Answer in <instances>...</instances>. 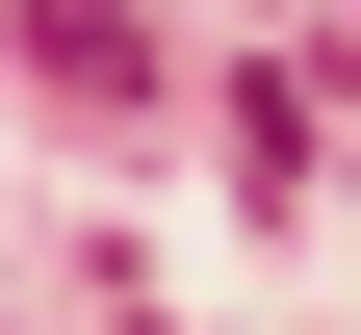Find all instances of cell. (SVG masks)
Returning <instances> with one entry per match:
<instances>
[{"mask_svg": "<svg viewBox=\"0 0 361 335\" xmlns=\"http://www.w3.org/2000/svg\"><path fill=\"white\" fill-rule=\"evenodd\" d=\"M26 78L52 104H155V0H26Z\"/></svg>", "mask_w": 361, "mask_h": 335, "instance_id": "6da1fadb", "label": "cell"}]
</instances>
